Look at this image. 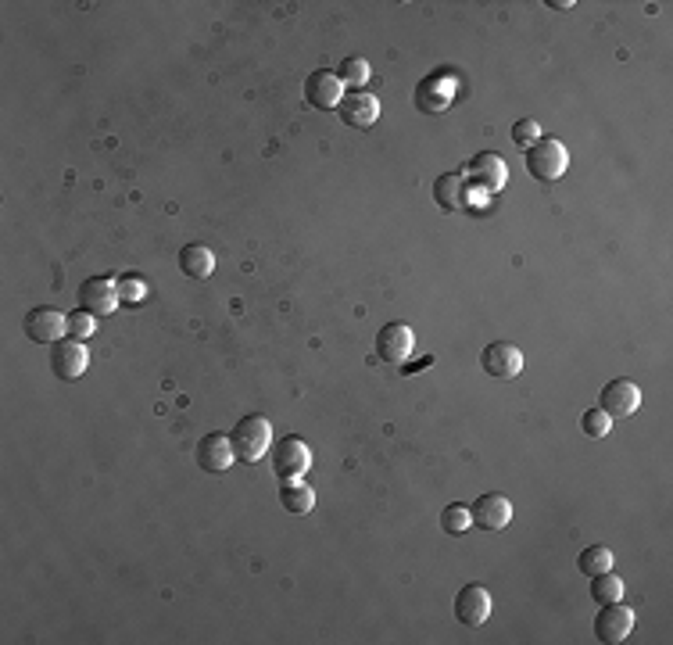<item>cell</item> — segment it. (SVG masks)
I'll return each instance as SVG.
<instances>
[{
    "label": "cell",
    "mask_w": 673,
    "mask_h": 645,
    "mask_svg": "<svg viewBox=\"0 0 673 645\" xmlns=\"http://www.w3.org/2000/svg\"><path fill=\"white\" fill-rule=\"evenodd\" d=\"M230 445L240 463H258L269 452V445H273V427H269L265 416H244L230 430Z\"/></svg>",
    "instance_id": "cell-1"
},
{
    "label": "cell",
    "mask_w": 673,
    "mask_h": 645,
    "mask_svg": "<svg viewBox=\"0 0 673 645\" xmlns=\"http://www.w3.org/2000/svg\"><path fill=\"white\" fill-rule=\"evenodd\" d=\"M527 172L534 176V180H559L566 172V165H570V151H566L563 140H555V137H541L537 144H530L527 151Z\"/></svg>",
    "instance_id": "cell-2"
},
{
    "label": "cell",
    "mask_w": 673,
    "mask_h": 645,
    "mask_svg": "<svg viewBox=\"0 0 673 645\" xmlns=\"http://www.w3.org/2000/svg\"><path fill=\"white\" fill-rule=\"evenodd\" d=\"M22 327H26V337L36 344H58L61 337L69 334V316L51 305H36V309L26 312L22 319Z\"/></svg>",
    "instance_id": "cell-3"
},
{
    "label": "cell",
    "mask_w": 673,
    "mask_h": 645,
    "mask_svg": "<svg viewBox=\"0 0 673 645\" xmlns=\"http://www.w3.org/2000/svg\"><path fill=\"white\" fill-rule=\"evenodd\" d=\"M480 370L491 380H516L523 373V352L509 341H491L480 352Z\"/></svg>",
    "instance_id": "cell-4"
},
{
    "label": "cell",
    "mask_w": 673,
    "mask_h": 645,
    "mask_svg": "<svg viewBox=\"0 0 673 645\" xmlns=\"http://www.w3.org/2000/svg\"><path fill=\"white\" fill-rule=\"evenodd\" d=\"M119 280H108V276H90L79 284V309L94 312V316H111L119 309Z\"/></svg>",
    "instance_id": "cell-5"
},
{
    "label": "cell",
    "mask_w": 673,
    "mask_h": 645,
    "mask_svg": "<svg viewBox=\"0 0 673 645\" xmlns=\"http://www.w3.org/2000/svg\"><path fill=\"white\" fill-rule=\"evenodd\" d=\"M631 628H634V610L631 606H623V599L605 602L595 617V638L605 645H620L623 638L631 635Z\"/></svg>",
    "instance_id": "cell-6"
},
{
    "label": "cell",
    "mask_w": 673,
    "mask_h": 645,
    "mask_svg": "<svg viewBox=\"0 0 673 645\" xmlns=\"http://www.w3.org/2000/svg\"><path fill=\"white\" fill-rule=\"evenodd\" d=\"M305 101L319 112H333V108H341L344 101V83L337 72L330 69H319L305 79Z\"/></svg>",
    "instance_id": "cell-7"
},
{
    "label": "cell",
    "mask_w": 673,
    "mask_h": 645,
    "mask_svg": "<svg viewBox=\"0 0 673 645\" xmlns=\"http://www.w3.org/2000/svg\"><path fill=\"white\" fill-rule=\"evenodd\" d=\"M312 466V452L301 438H283L276 445V459H273V470L280 481H301Z\"/></svg>",
    "instance_id": "cell-8"
},
{
    "label": "cell",
    "mask_w": 673,
    "mask_h": 645,
    "mask_svg": "<svg viewBox=\"0 0 673 645\" xmlns=\"http://www.w3.org/2000/svg\"><path fill=\"white\" fill-rule=\"evenodd\" d=\"M90 366V352L83 348V341H58L51 344V373L58 380H79Z\"/></svg>",
    "instance_id": "cell-9"
},
{
    "label": "cell",
    "mask_w": 673,
    "mask_h": 645,
    "mask_svg": "<svg viewBox=\"0 0 673 645\" xmlns=\"http://www.w3.org/2000/svg\"><path fill=\"white\" fill-rule=\"evenodd\" d=\"M641 405V391L634 380L620 377V380H609V384L602 387V398H598V409L602 413H609L616 420V416H631L638 413Z\"/></svg>",
    "instance_id": "cell-10"
},
{
    "label": "cell",
    "mask_w": 673,
    "mask_h": 645,
    "mask_svg": "<svg viewBox=\"0 0 673 645\" xmlns=\"http://www.w3.org/2000/svg\"><path fill=\"white\" fill-rule=\"evenodd\" d=\"M412 344H416L412 327L394 319V323H384L376 334V355H380V362H405L412 355Z\"/></svg>",
    "instance_id": "cell-11"
},
{
    "label": "cell",
    "mask_w": 673,
    "mask_h": 645,
    "mask_svg": "<svg viewBox=\"0 0 673 645\" xmlns=\"http://www.w3.org/2000/svg\"><path fill=\"white\" fill-rule=\"evenodd\" d=\"M197 466L205 473H226L233 466V445H230V434H219V430H212V434H205V438L197 441Z\"/></svg>",
    "instance_id": "cell-12"
},
{
    "label": "cell",
    "mask_w": 673,
    "mask_h": 645,
    "mask_svg": "<svg viewBox=\"0 0 673 645\" xmlns=\"http://www.w3.org/2000/svg\"><path fill=\"white\" fill-rule=\"evenodd\" d=\"M469 516H473V524L484 527V531H502V527L512 524V502L505 499V495H498V491H487V495H480V499L473 502Z\"/></svg>",
    "instance_id": "cell-13"
},
{
    "label": "cell",
    "mask_w": 673,
    "mask_h": 645,
    "mask_svg": "<svg viewBox=\"0 0 673 645\" xmlns=\"http://www.w3.org/2000/svg\"><path fill=\"white\" fill-rule=\"evenodd\" d=\"M455 617H459L466 628H480V624L491 617V595H487V588L480 585L459 588V595H455Z\"/></svg>",
    "instance_id": "cell-14"
},
{
    "label": "cell",
    "mask_w": 673,
    "mask_h": 645,
    "mask_svg": "<svg viewBox=\"0 0 673 645\" xmlns=\"http://www.w3.org/2000/svg\"><path fill=\"white\" fill-rule=\"evenodd\" d=\"M337 112H341V122H348L351 129H369L380 119V101L373 94H366V90H351V94H344Z\"/></svg>",
    "instance_id": "cell-15"
},
{
    "label": "cell",
    "mask_w": 673,
    "mask_h": 645,
    "mask_svg": "<svg viewBox=\"0 0 673 645\" xmlns=\"http://www.w3.org/2000/svg\"><path fill=\"white\" fill-rule=\"evenodd\" d=\"M452 101H455L452 76H430V79H423L416 90V108H423V112H444Z\"/></svg>",
    "instance_id": "cell-16"
},
{
    "label": "cell",
    "mask_w": 673,
    "mask_h": 645,
    "mask_svg": "<svg viewBox=\"0 0 673 645\" xmlns=\"http://www.w3.org/2000/svg\"><path fill=\"white\" fill-rule=\"evenodd\" d=\"M469 172L477 176V183L487 190V194H495V190L505 187V180H509V169H505V162L498 155H480L469 162Z\"/></svg>",
    "instance_id": "cell-17"
},
{
    "label": "cell",
    "mask_w": 673,
    "mask_h": 645,
    "mask_svg": "<svg viewBox=\"0 0 673 645\" xmlns=\"http://www.w3.org/2000/svg\"><path fill=\"white\" fill-rule=\"evenodd\" d=\"M179 269H183V276H190V280H205V276H212V269H215L212 248H205V244H187V248L179 251Z\"/></svg>",
    "instance_id": "cell-18"
},
{
    "label": "cell",
    "mask_w": 673,
    "mask_h": 645,
    "mask_svg": "<svg viewBox=\"0 0 673 645\" xmlns=\"http://www.w3.org/2000/svg\"><path fill=\"white\" fill-rule=\"evenodd\" d=\"M280 506L294 516H305V513H312V506H316V491L308 488V484H301V481H283Z\"/></svg>",
    "instance_id": "cell-19"
},
{
    "label": "cell",
    "mask_w": 673,
    "mask_h": 645,
    "mask_svg": "<svg viewBox=\"0 0 673 645\" xmlns=\"http://www.w3.org/2000/svg\"><path fill=\"white\" fill-rule=\"evenodd\" d=\"M434 201L444 208V212H455V208L466 205V190H462V180L455 176V172H444V176H437Z\"/></svg>",
    "instance_id": "cell-20"
},
{
    "label": "cell",
    "mask_w": 673,
    "mask_h": 645,
    "mask_svg": "<svg viewBox=\"0 0 673 645\" xmlns=\"http://www.w3.org/2000/svg\"><path fill=\"white\" fill-rule=\"evenodd\" d=\"M591 599H595L598 606H605V602H620L623 599V577H616L613 570L591 577Z\"/></svg>",
    "instance_id": "cell-21"
},
{
    "label": "cell",
    "mask_w": 673,
    "mask_h": 645,
    "mask_svg": "<svg viewBox=\"0 0 673 645\" xmlns=\"http://www.w3.org/2000/svg\"><path fill=\"white\" fill-rule=\"evenodd\" d=\"M577 567L584 577H598V574H605V570H613V552L605 549V545H591V549L580 552Z\"/></svg>",
    "instance_id": "cell-22"
},
{
    "label": "cell",
    "mask_w": 673,
    "mask_h": 645,
    "mask_svg": "<svg viewBox=\"0 0 673 645\" xmlns=\"http://www.w3.org/2000/svg\"><path fill=\"white\" fill-rule=\"evenodd\" d=\"M344 86H355V90H366V79H369V61L366 58H344L341 69H337Z\"/></svg>",
    "instance_id": "cell-23"
},
{
    "label": "cell",
    "mask_w": 673,
    "mask_h": 645,
    "mask_svg": "<svg viewBox=\"0 0 673 645\" xmlns=\"http://www.w3.org/2000/svg\"><path fill=\"white\" fill-rule=\"evenodd\" d=\"M580 430L588 434V438H609V430H613V416L602 413V409H588V413L580 416Z\"/></svg>",
    "instance_id": "cell-24"
},
{
    "label": "cell",
    "mask_w": 673,
    "mask_h": 645,
    "mask_svg": "<svg viewBox=\"0 0 673 645\" xmlns=\"http://www.w3.org/2000/svg\"><path fill=\"white\" fill-rule=\"evenodd\" d=\"M94 330H97V316H94V312H86V309L69 312V337H72V341H86V337L94 334Z\"/></svg>",
    "instance_id": "cell-25"
},
{
    "label": "cell",
    "mask_w": 673,
    "mask_h": 645,
    "mask_svg": "<svg viewBox=\"0 0 673 645\" xmlns=\"http://www.w3.org/2000/svg\"><path fill=\"white\" fill-rule=\"evenodd\" d=\"M441 527L448 534H462V531H469V527H473V516H469L466 506H448L441 513Z\"/></svg>",
    "instance_id": "cell-26"
},
{
    "label": "cell",
    "mask_w": 673,
    "mask_h": 645,
    "mask_svg": "<svg viewBox=\"0 0 673 645\" xmlns=\"http://www.w3.org/2000/svg\"><path fill=\"white\" fill-rule=\"evenodd\" d=\"M144 298H147L144 280H137V276H122L119 280V301H126V305H140Z\"/></svg>",
    "instance_id": "cell-27"
},
{
    "label": "cell",
    "mask_w": 673,
    "mask_h": 645,
    "mask_svg": "<svg viewBox=\"0 0 673 645\" xmlns=\"http://www.w3.org/2000/svg\"><path fill=\"white\" fill-rule=\"evenodd\" d=\"M512 140H516V144L527 151L530 144H537V140H541V129H537L534 119H520V122H516V129H512Z\"/></svg>",
    "instance_id": "cell-28"
},
{
    "label": "cell",
    "mask_w": 673,
    "mask_h": 645,
    "mask_svg": "<svg viewBox=\"0 0 673 645\" xmlns=\"http://www.w3.org/2000/svg\"><path fill=\"white\" fill-rule=\"evenodd\" d=\"M548 8H555V11H570V8H573V0H548Z\"/></svg>",
    "instance_id": "cell-29"
}]
</instances>
